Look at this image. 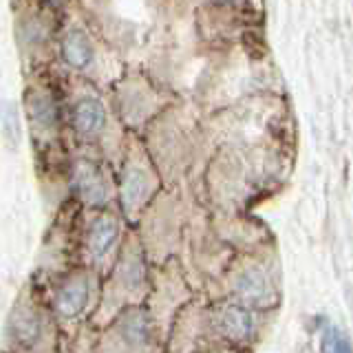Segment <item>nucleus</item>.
<instances>
[{
	"mask_svg": "<svg viewBox=\"0 0 353 353\" xmlns=\"http://www.w3.org/2000/svg\"><path fill=\"white\" fill-rule=\"evenodd\" d=\"M73 188L75 192L80 194L82 201H86L88 205H104L106 203V185L99 170L93 163H77L75 174H73Z\"/></svg>",
	"mask_w": 353,
	"mask_h": 353,
	"instance_id": "1",
	"label": "nucleus"
},
{
	"mask_svg": "<svg viewBox=\"0 0 353 353\" xmlns=\"http://www.w3.org/2000/svg\"><path fill=\"white\" fill-rule=\"evenodd\" d=\"M73 124L82 135H97L106 124V108L97 97H82L73 108Z\"/></svg>",
	"mask_w": 353,
	"mask_h": 353,
	"instance_id": "2",
	"label": "nucleus"
},
{
	"mask_svg": "<svg viewBox=\"0 0 353 353\" xmlns=\"http://www.w3.org/2000/svg\"><path fill=\"white\" fill-rule=\"evenodd\" d=\"M119 334L128 347H135V349L146 347L152 334L150 316L143 312V309H130V312L124 314L119 320Z\"/></svg>",
	"mask_w": 353,
	"mask_h": 353,
	"instance_id": "3",
	"label": "nucleus"
},
{
	"mask_svg": "<svg viewBox=\"0 0 353 353\" xmlns=\"http://www.w3.org/2000/svg\"><path fill=\"white\" fill-rule=\"evenodd\" d=\"M88 303V283L84 279H73L66 283L58 298H55V309L64 318H73L82 312Z\"/></svg>",
	"mask_w": 353,
	"mask_h": 353,
	"instance_id": "4",
	"label": "nucleus"
},
{
	"mask_svg": "<svg viewBox=\"0 0 353 353\" xmlns=\"http://www.w3.org/2000/svg\"><path fill=\"white\" fill-rule=\"evenodd\" d=\"M60 51H62L64 62L69 66H73V69H84V66H88V62H91V58H93L91 42H88L86 33L80 29H73V31L66 33V36L62 38Z\"/></svg>",
	"mask_w": 353,
	"mask_h": 353,
	"instance_id": "5",
	"label": "nucleus"
},
{
	"mask_svg": "<svg viewBox=\"0 0 353 353\" xmlns=\"http://www.w3.org/2000/svg\"><path fill=\"white\" fill-rule=\"evenodd\" d=\"M219 327L230 340H245L254 329V320L248 309L228 305L223 312L219 314Z\"/></svg>",
	"mask_w": 353,
	"mask_h": 353,
	"instance_id": "6",
	"label": "nucleus"
},
{
	"mask_svg": "<svg viewBox=\"0 0 353 353\" xmlns=\"http://www.w3.org/2000/svg\"><path fill=\"white\" fill-rule=\"evenodd\" d=\"M119 234V225L113 216H99L95 219V223L88 234V248L95 256H104V254L115 245Z\"/></svg>",
	"mask_w": 353,
	"mask_h": 353,
	"instance_id": "7",
	"label": "nucleus"
},
{
	"mask_svg": "<svg viewBox=\"0 0 353 353\" xmlns=\"http://www.w3.org/2000/svg\"><path fill=\"white\" fill-rule=\"evenodd\" d=\"M236 292L250 303H263L270 296V283L268 276L261 270H248L239 276L236 281Z\"/></svg>",
	"mask_w": 353,
	"mask_h": 353,
	"instance_id": "8",
	"label": "nucleus"
},
{
	"mask_svg": "<svg viewBox=\"0 0 353 353\" xmlns=\"http://www.w3.org/2000/svg\"><path fill=\"white\" fill-rule=\"evenodd\" d=\"M27 108H29L33 124H38L42 130L53 128L55 121H58V110H55L53 99L44 93H31L27 97Z\"/></svg>",
	"mask_w": 353,
	"mask_h": 353,
	"instance_id": "9",
	"label": "nucleus"
},
{
	"mask_svg": "<svg viewBox=\"0 0 353 353\" xmlns=\"http://www.w3.org/2000/svg\"><path fill=\"white\" fill-rule=\"evenodd\" d=\"M42 334V325H40V318L25 309V312L16 314L14 323H11V336L22 347H31Z\"/></svg>",
	"mask_w": 353,
	"mask_h": 353,
	"instance_id": "10",
	"label": "nucleus"
},
{
	"mask_svg": "<svg viewBox=\"0 0 353 353\" xmlns=\"http://www.w3.org/2000/svg\"><path fill=\"white\" fill-rule=\"evenodd\" d=\"M146 188L148 181L143 170L130 165L124 172V179H121V201H124V208H135L143 199V194H146Z\"/></svg>",
	"mask_w": 353,
	"mask_h": 353,
	"instance_id": "11",
	"label": "nucleus"
},
{
	"mask_svg": "<svg viewBox=\"0 0 353 353\" xmlns=\"http://www.w3.org/2000/svg\"><path fill=\"white\" fill-rule=\"evenodd\" d=\"M320 349L323 353H351V345L347 336H342V331L338 327H327L323 331V340H320Z\"/></svg>",
	"mask_w": 353,
	"mask_h": 353,
	"instance_id": "12",
	"label": "nucleus"
},
{
	"mask_svg": "<svg viewBox=\"0 0 353 353\" xmlns=\"http://www.w3.org/2000/svg\"><path fill=\"white\" fill-rule=\"evenodd\" d=\"M119 281L124 283L128 290H137L143 283V265L137 256H132L119 265Z\"/></svg>",
	"mask_w": 353,
	"mask_h": 353,
	"instance_id": "13",
	"label": "nucleus"
},
{
	"mask_svg": "<svg viewBox=\"0 0 353 353\" xmlns=\"http://www.w3.org/2000/svg\"><path fill=\"white\" fill-rule=\"evenodd\" d=\"M0 119H3V132L5 137L14 143L18 139V115H16V108L11 104H5V110L0 113Z\"/></svg>",
	"mask_w": 353,
	"mask_h": 353,
	"instance_id": "14",
	"label": "nucleus"
},
{
	"mask_svg": "<svg viewBox=\"0 0 353 353\" xmlns=\"http://www.w3.org/2000/svg\"><path fill=\"white\" fill-rule=\"evenodd\" d=\"M44 3H49L51 7H60V5H62V0H44Z\"/></svg>",
	"mask_w": 353,
	"mask_h": 353,
	"instance_id": "15",
	"label": "nucleus"
},
{
	"mask_svg": "<svg viewBox=\"0 0 353 353\" xmlns=\"http://www.w3.org/2000/svg\"><path fill=\"white\" fill-rule=\"evenodd\" d=\"M216 3H236V0H216Z\"/></svg>",
	"mask_w": 353,
	"mask_h": 353,
	"instance_id": "16",
	"label": "nucleus"
}]
</instances>
